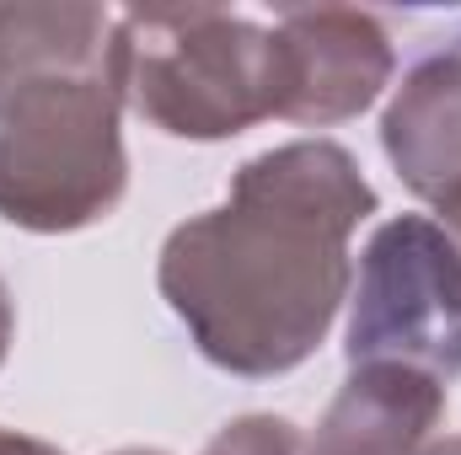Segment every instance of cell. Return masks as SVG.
Instances as JSON below:
<instances>
[{"mask_svg":"<svg viewBox=\"0 0 461 455\" xmlns=\"http://www.w3.org/2000/svg\"><path fill=\"white\" fill-rule=\"evenodd\" d=\"M375 210L348 150L301 139L247 161L221 210L172 230L161 295L236 375L301 364L348 290V230Z\"/></svg>","mask_w":461,"mask_h":455,"instance_id":"6da1fadb","label":"cell"},{"mask_svg":"<svg viewBox=\"0 0 461 455\" xmlns=\"http://www.w3.org/2000/svg\"><path fill=\"white\" fill-rule=\"evenodd\" d=\"M113 81L150 123L188 139L241 134L285 118L290 59L279 32H258L230 11H129L113 32Z\"/></svg>","mask_w":461,"mask_h":455,"instance_id":"7a4b0ae2","label":"cell"},{"mask_svg":"<svg viewBox=\"0 0 461 455\" xmlns=\"http://www.w3.org/2000/svg\"><path fill=\"white\" fill-rule=\"evenodd\" d=\"M123 193L113 70H54L0 92V220L76 230Z\"/></svg>","mask_w":461,"mask_h":455,"instance_id":"3957f363","label":"cell"},{"mask_svg":"<svg viewBox=\"0 0 461 455\" xmlns=\"http://www.w3.org/2000/svg\"><path fill=\"white\" fill-rule=\"evenodd\" d=\"M348 364H402L440 386L461 375V252L435 220L402 215L370 236Z\"/></svg>","mask_w":461,"mask_h":455,"instance_id":"277c9868","label":"cell"},{"mask_svg":"<svg viewBox=\"0 0 461 455\" xmlns=\"http://www.w3.org/2000/svg\"><path fill=\"white\" fill-rule=\"evenodd\" d=\"M290 59V103L295 123H339L370 108V97L392 76V49L375 16L359 11H290L279 22Z\"/></svg>","mask_w":461,"mask_h":455,"instance_id":"5b68a950","label":"cell"},{"mask_svg":"<svg viewBox=\"0 0 461 455\" xmlns=\"http://www.w3.org/2000/svg\"><path fill=\"white\" fill-rule=\"evenodd\" d=\"M397 177L446 220L461 252V59L419 65L381 123Z\"/></svg>","mask_w":461,"mask_h":455,"instance_id":"8992f818","label":"cell"},{"mask_svg":"<svg viewBox=\"0 0 461 455\" xmlns=\"http://www.w3.org/2000/svg\"><path fill=\"white\" fill-rule=\"evenodd\" d=\"M446 413V386L402 364H359L328 407L312 455H413Z\"/></svg>","mask_w":461,"mask_h":455,"instance_id":"52a82bcc","label":"cell"},{"mask_svg":"<svg viewBox=\"0 0 461 455\" xmlns=\"http://www.w3.org/2000/svg\"><path fill=\"white\" fill-rule=\"evenodd\" d=\"M108 32L97 5H0V92L54 70H113Z\"/></svg>","mask_w":461,"mask_h":455,"instance_id":"ba28073f","label":"cell"},{"mask_svg":"<svg viewBox=\"0 0 461 455\" xmlns=\"http://www.w3.org/2000/svg\"><path fill=\"white\" fill-rule=\"evenodd\" d=\"M123 455H156V451H123ZM204 455H301V440L285 418H241L215 434Z\"/></svg>","mask_w":461,"mask_h":455,"instance_id":"9c48e42d","label":"cell"},{"mask_svg":"<svg viewBox=\"0 0 461 455\" xmlns=\"http://www.w3.org/2000/svg\"><path fill=\"white\" fill-rule=\"evenodd\" d=\"M0 455H59V451H54V445H43V440H27V434L0 429Z\"/></svg>","mask_w":461,"mask_h":455,"instance_id":"30bf717a","label":"cell"},{"mask_svg":"<svg viewBox=\"0 0 461 455\" xmlns=\"http://www.w3.org/2000/svg\"><path fill=\"white\" fill-rule=\"evenodd\" d=\"M5 343H11V295L0 284V359H5Z\"/></svg>","mask_w":461,"mask_h":455,"instance_id":"8fae6325","label":"cell"},{"mask_svg":"<svg viewBox=\"0 0 461 455\" xmlns=\"http://www.w3.org/2000/svg\"><path fill=\"white\" fill-rule=\"evenodd\" d=\"M429 455H461V440H451V445H440V451H429Z\"/></svg>","mask_w":461,"mask_h":455,"instance_id":"7c38bea8","label":"cell"}]
</instances>
